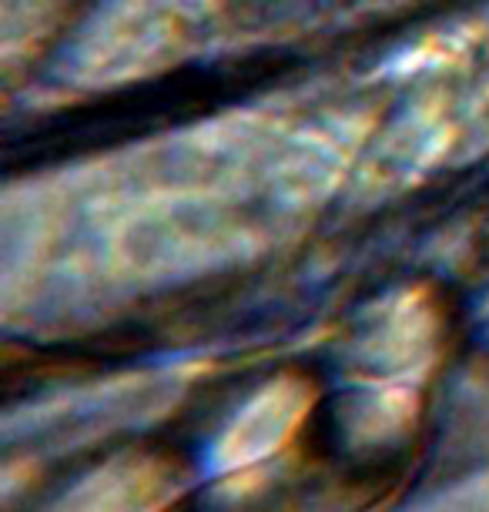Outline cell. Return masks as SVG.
Instances as JSON below:
<instances>
[{"instance_id":"obj_1","label":"cell","mask_w":489,"mask_h":512,"mask_svg":"<svg viewBox=\"0 0 489 512\" xmlns=\"http://www.w3.org/2000/svg\"><path fill=\"white\" fill-rule=\"evenodd\" d=\"M178 496V479L161 459H118L74 482L47 512H158Z\"/></svg>"},{"instance_id":"obj_2","label":"cell","mask_w":489,"mask_h":512,"mask_svg":"<svg viewBox=\"0 0 489 512\" xmlns=\"http://www.w3.org/2000/svg\"><path fill=\"white\" fill-rule=\"evenodd\" d=\"M302 409H305V399L292 385L262 392L222 432V442H218V449L212 452L215 469H222V472L248 469V466H255V462L268 459L292 436V429L302 419Z\"/></svg>"}]
</instances>
